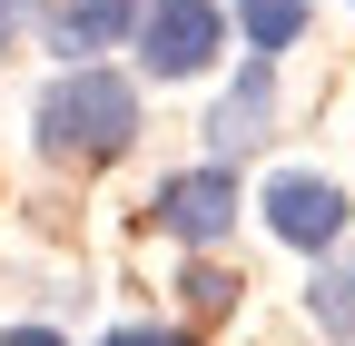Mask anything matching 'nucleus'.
Wrapping results in <instances>:
<instances>
[{
  "instance_id": "obj_1",
  "label": "nucleus",
  "mask_w": 355,
  "mask_h": 346,
  "mask_svg": "<svg viewBox=\"0 0 355 346\" xmlns=\"http://www.w3.org/2000/svg\"><path fill=\"white\" fill-rule=\"evenodd\" d=\"M128 139H139V90H128L119 69H69L40 90V149L69 158V168H99V158H128Z\"/></svg>"
},
{
  "instance_id": "obj_2",
  "label": "nucleus",
  "mask_w": 355,
  "mask_h": 346,
  "mask_svg": "<svg viewBox=\"0 0 355 346\" xmlns=\"http://www.w3.org/2000/svg\"><path fill=\"white\" fill-rule=\"evenodd\" d=\"M227 40V10L217 0H139V60L148 79H198Z\"/></svg>"
},
{
  "instance_id": "obj_3",
  "label": "nucleus",
  "mask_w": 355,
  "mask_h": 346,
  "mask_svg": "<svg viewBox=\"0 0 355 346\" xmlns=\"http://www.w3.org/2000/svg\"><path fill=\"white\" fill-rule=\"evenodd\" d=\"M266 228H277V247H306V257H316V247H336L345 238V188L336 179H316V168H286V179H266Z\"/></svg>"
},
{
  "instance_id": "obj_4",
  "label": "nucleus",
  "mask_w": 355,
  "mask_h": 346,
  "mask_svg": "<svg viewBox=\"0 0 355 346\" xmlns=\"http://www.w3.org/2000/svg\"><path fill=\"white\" fill-rule=\"evenodd\" d=\"M158 228L188 238V247H217V238H227V228H237V179H227V158L178 168V179L158 188Z\"/></svg>"
},
{
  "instance_id": "obj_5",
  "label": "nucleus",
  "mask_w": 355,
  "mask_h": 346,
  "mask_svg": "<svg viewBox=\"0 0 355 346\" xmlns=\"http://www.w3.org/2000/svg\"><path fill=\"white\" fill-rule=\"evenodd\" d=\"M266 119H277V69H266V50L237 69V90L207 109V158H247L266 139Z\"/></svg>"
},
{
  "instance_id": "obj_6",
  "label": "nucleus",
  "mask_w": 355,
  "mask_h": 346,
  "mask_svg": "<svg viewBox=\"0 0 355 346\" xmlns=\"http://www.w3.org/2000/svg\"><path fill=\"white\" fill-rule=\"evenodd\" d=\"M139 30V0H40V40L60 60H89V50H119Z\"/></svg>"
},
{
  "instance_id": "obj_7",
  "label": "nucleus",
  "mask_w": 355,
  "mask_h": 346,
  "mask_svg": "<svg viewBox=\"0 0 355 346\" xmlns=\"http://www.w3.org/2000/svg\"><path fill=\"white\" fill-rule=\"evenodd\" d=\"M237 20H247L257 50L277 60V50H296V40H306V0H237Z\"/></svg>"
},
{
  "instance_id": "obj_8",
  "label": "nucleus",
  "mask_w": 355,
  "mask_h": 346,
  "mask_svg": "<svg viewBox=\"0 0 355 346\" xmlns=\"http://www.w3.org/2000/svg\"><path fill=\"white\" fill-rule=\"evenodd\" d=\"M306 317H316L336 346H355V267H326L316 287H306Z\"/></svg>"
},
{
  "instance_id": "obj_9",
  "label": "nucleus",
  "mask_w": 355,
  "mask_h": 346,
  "mask_svg": "<svg viewBox=\"0 0 355 346\" xmlns=\"http://www.w3.org/2000/svg\"><path fill=\"white\" fill-rule=\"evenodd\" d=\"M178 297H188L198 317H227V307H237V277H227V267H207V257H198V267L178 277Z\"/></svg>"
},
{
  "instance_id": "obj_10",
  "label": "nucleus",
  "mask_w": 355,
  "mask_h": 346,
  "mask_svg": "<svg viewBox=\"0 0 355 346\" xmlns=\"http://www.w3.org/2000/svg\"><path fill=\"white\" fill-rule=\"evenodd\" d=\"M99 346H198V336H178V327H109Z\"/></svg>"
},
{
  "instance_id": "obj_11",
  "label": "nucleus",
  "mask_w": 355,
  "mask_h": 346,
  "mask_svg": "<svg viewBox=\"0 0 355 346\" xmlns=\"http://www.w3.org/2000/svg\"><path fill=\"white\" fill-rule=\"evenodd\" d=\"M30 20H40V0H0V50H10V40H20Z\"/></svg>"
},
{
  "instance_id": "obj_12",
  "label": "nucleus",
  "mask_w": 355,
  "mask_h": 346,
  "mask_svg": "<svg viewBox=\"0 0 355 346\" xmlns=\"http://www.w3.org/2000/svg\"><path fill=\"white\" fill-rule=\"evenodd\" d=\"M0 346H60L50 327H10V336H0Z\"/></svg>"
}]
</instances>
